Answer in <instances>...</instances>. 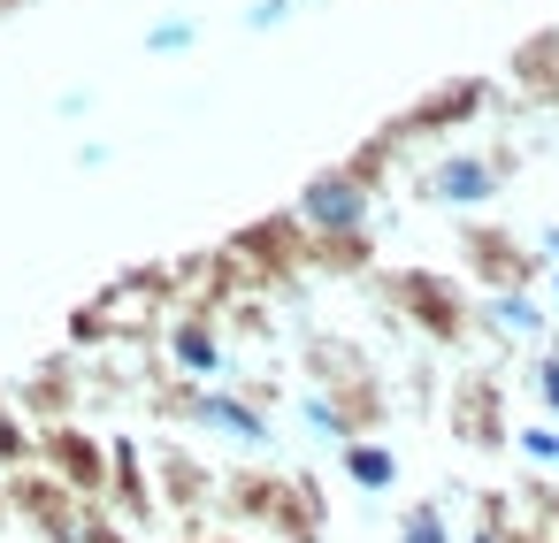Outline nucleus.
<instances>
[{
    "mask_svg": "<svg viewBox=\"0 0 559 543\" xmlns=\"http://www.w3.org/2000/svg\"><path fill=\"white\" fill-rule=\"evenodd\" d=\"M230 512L269 528V535H292V543H322V482L314 474H269V467H246L230 474Z\"/></svg>",
    "mask_w": 559,
    "mask_h": 543,
    "instance_id": "f257e3e1",
    "label": "nucleus"
},
{
    "mask_svg": "<svg viewBox=\"0 0 559 543\" xmlns=\"http://www.w3.org/2000/svg\"><path fill=\"white\" fill-rule=\"evenodd\" d=\"M162 406H169L177 421H192V429H207V436L238 444V451H276V421H269L238 383H177Z\"/></svg>",
    "mask_w": 559,
    "mask_h": 543,
    "instance_id": "f03ea898",
    "label": "nucleus"
},
{
    "mask_svg": "<svg viewBox=\"0 0 559 543\" xmlns=\"http://www.w3.org/2000/svg\"><path fill=\"white\" fill-rule=\"evenodd\" d=\"M383 291H391V314H406L429 345H467L475 314H467V291L452 276H437V268H391Z\"/></svg>",
    "mask_w": 559,
    "mask_h": 543,
    "instance_id": "7ed1b4c3",
    "label": "nucleus"
},
{
    "mask_svg": "<svg viewBox=\"0 0 559 543\" xmlns=\"http://www.w3.org/2000/svg\"><path fill=\"white\" fill-rule=\"evenodd\" d=\"M292 215H299V230L307 238H345V230H376V192L337 161V169H314L307 184H299V200H292Z\"/></svg>",
    "mask_w": 559,
    "mask_h": 543,
    "instance_id": "20e7f679",
    "label": "nucleus"
},
{
    "mask_svg": "<svg viewBox=\"0 0 559 543\" xmlns=\"http://www.w3.org/2000/svg\"><path fill=\"white\" fill-rule=\"evenodd\" d=\"M162 352H169L177 383H230V375H238L230 329H223V314H207V306H177L169 329H162Z\"/></svg>",
    "mask_w": 559,
    "mask_h": 543,
    "instance_id": "39448f33",
    "label": "nucleus"
},
{
    "mask_svg": "<svg viewBox=\"0 0 559 543\" xmlns=\"http://www.w3.org/2000/svg\"><path fill=\"white\" fill-rule=\"evenodd\" d=\"M223 261H230L238 276L292 283V276L307 268V230H299V215H261V222H246V230L223 245Z\"/></svg>",
    "mask_w": 559,
    "mask_h": 543,
    "instance_id": "423d86ee",
    "label": "nucleus"
},
{
    "mask_svg": "<svg viewBox=\"0 0 559 543\" xmlns=\"http://www.w3.org/2000/svg\"><path fill=\"white\" fill-rule=\"evenodd\" d=\"M32 459H39L62 490H78V497L100 505V490H108V436H93V429H78V421H47V429L32 436Z\"/></svg>",
    "mask_w": 559,
    "mask_h": 543,
    "instance_id": "0eeeda50",
    "label": "nucleus"
},
{
    "mask_svg": "<svg viewBox=\"0 0 559 543\" xmlns=\"http://www.w3.org/2000/svg\"><path fill=\"white\" fill-rule=\"evenodd\" d=\"M536 268H544V261H536L506 222H467V230H460V276H475L483 291H528Z\"/></svg>",
    "mask_w": 559,
    "mask_h": 543,
    "instance_id": "6e6552de",
    "label": "nucleus"
},
{
    "mask_svg": "<svg viewBox=\"0 0 559 543\" xmlns=\"http://www.w3.org/2000/svg\"><path fill=\"white\" fill-rule=\"evenodd\" d=\"M490 108V85L483 77H452V85H429L406 116H391L383 123V138L391 146H414V138H444V131H460V123H475Z\"/></svg>",
    "mask_w": 559,
    "mask_h": 543,
    "instance_id": "1a4fd4ad",
    "label": "nucleus"
},
{
    "mask_svg": "<svg viewBox=\"0 0 559 543\" xmlns=\"http://www.w3.org/2000/svg\"><path fill=\"white\" fill-rule=\"evenodd\" d=\"M452 436H460L467 451H506L513 421H506V383H498L490 367H475V375L452 383Z\"/></svg>",
    "mask_w": 559,
    "mask_h": 543,
    "instance_id": "9d476101",
    "label": "nucleus"
},
{
    "mask_svg": "<svg viewBox=\"0 0 559 543\" xmlns=\"http://www.w3.org/2000/svg\"><path fill=\"white\" fill-rule=\"evenodd\" d=\"M421 192L437 207H452V215H475V207H490L506 192V161H490V154H437Z\"/></svg>",
    "mask_w": 559,
    "mask_h": 543,
    "instance_id": "9b49d317",
    "label": "nucleus"
},
{
    "mask_svg": "<svg viewBox=\"0 0 559 543\" xmlns=\"http://www.w3.org/2000/svg\"><path fill=\"white\" fill-rule=\"evenodd\" d=\"M108 520H123V528H146L162 505H154V474H146V451H139V436H108Z\"/></svg>",
    "mask_w": 559,
    "mask_h": 543,
    "instance_id": "f8f14e48",
    "label": "nucleus"
},
{
    "mask_svg": "<svg viewBox=\"0 0 559 543\" xmlns=\"http://www.w3.org/2000/svg\"><path fill=\"white\" fill-rule=\"evenodd\" d=\"M154 505H169V512H200L207 497H215V467L207 459H192V451H177V444H162L154 451Z\"/></svg>",
    "mask_w": 559,
    "mask_h": 543,
    "instance_id": "ddd939ff",
    "label": "nucleus"
},
{
    "mask_svg": "<svg viewBox=\"0 0 559 543\" xmlns=\"http://www.w3.org/2000/svg\"><path fill=\"white\" fill-rule=\"evenodd\" d=\"M483 329L513 345H551V314L536 306V291H483Z\"/></svg>",
    "mask_w": 559,
    "mask_h": 543,
    "instance_id": "4468645a",
    "label": "nucleus"
},
{
    "mask_svg": "<svg viewBox=\"0 0 559 543\" xmlns=\"http://www.w3.org/2000/svg\"><path fill=\"white\" fill-rule=\"evenodd\" d=\"M337 474H345L360 497H383V490H399V451H391L383 436H345V444H337Z\"/></svg>",
    "mask_w": 559,
    "mask_h": 543,
    "instance_id": "2eb2a0df",
    "label": "nucleus"
},
{
    "mask_svg": "<svg viewBox=\"0 0 559 543\" xmlns=\"http://www.w3.org/2000/svg\"><path fill=\"white\" fill-rule=\"evenodd\" d=\"M513 85L536 93V100H559V32H536V39L513 55Z\"/></svg>",
    "mask_w": 559,
    "mask_h": 543,
    "instance_id": "dca6fc26",
    "label": "nucleus"
},
{
    "mask_svg": "<svg viewBox=\"0 0 559 543\" xmlns=\"http://www.w3.org/2000/svg\"><path fill=\"white\" fill-rule=\"evenodd\" d=\"M391 535H399V543H460V528H452L444 497H414V505L391 520Z\"/></svg>",
    "mask_w": 559,
    "mask_h": 543,
    "instance_id": "f3484780",
    "label": "nucleus"
},
{
    "mask_svg": "<svg viewBox=\"0 0 559 543\" xmlns=\"http://www.w3.org/2000/svg\"><path fill=\"white\" fill-rule=\"evenodd\" d=\"M24 459H32V421H24V406L0 390V474H24Z\"/></svg>",
    "mask_w": 559,
    "mask_h": 543,
    "instance_id": "a211bd4d",
    "label": "nucleus"
},
{
    "mask_svg": "<svg viewBox=\"0 0 559 543\" xmlns=\"http://www.w3.org/2000/svg\"><path fill=\"white\" fill-rule=\"evenodd\" d=\"M192 47H200V16H162V24H146V55H154V62L192 55Z\"/></svg>",
    "mask_w": 559,
    "mask_h": 543,
    "instance_id": "6ab92c4d",
    "label": "nucleus"
},
{
    "mask_svg": "<svg viewBox=\"0 0 559 543\" xmlns=\"http://www.w3.org/2000/svg\"><path fill=\"white\" fill-rule=\"evenodd\" d=\"M506 444H513L528 467H551V474H559V421H521Z\"/></svg>",
    "mask_w": 559,
    "mask_h": 543,
    "instance_id": "aec40b11",
    "label": "nucleus"
},
{
    "mask_svg": "<svg viewBox=\"0 0 559 543\" xmlns=\"http://www.w3.org/2000/svg\"><path fill=\"white\" fill-rule=\"evenodd\" d=\"M528 390H536L544 421H559V345H536V360H528Z\"/></svg>",
    "mask_w": 559,
    "mask_h": 543,
    "instance_id": "412c9836",
    "label": "nucleus"
},
{
    "mask_svg": "<svg viewBox=\"0 0 559 543\" xmlns=\"http://www.w3.org/2000/svg\"><path fill=\"white\" fill-rule=\"evenodd\" d=\"M460 543H521V528L506 520V497H498V490L483 497V512H475V528H460Z\"/></svg>",
    "mask_w": 559,
    "mask_h": 543,
    "instance_id": "4be33fe9",
    "label": "nucleus"
},
{
    "mask_svg": "<svg viewBox=\"0 0 559 543\" xmlns=\"http://www.w3.org/2000/svg\"><path fill=\"white\" fill-rule=\"evenodd\" d=\"M299 421H307V436H322V444H345V436H353V429H345V413H337L322 390H307V398H299Z\"/></svg>",
    "mask_w": 559,
    "mask_h": 543,
    "instance_id": "5701e85b",
    "label": "nucleus"
},
{
    "mask_svg": "<svg viewBox=\"0 0 559 543\" xmlns=\"http://www.w3.org/2000/svg\"><path fill=\"white\" fill-rule=\"evenodd\" d=\"M62 543H131V535H123V520H108L100 505H85V512H78V528H70Z\"/></svg>",
    "mask_w": 559,
    "mask_h": 543,
    "instance_id": "b1692460",
    "label": "nucleus"
},
{
    "mask_svg": "<svg viewBox=\"0 0 559 543\" xmlns=\"http://www.w3.org/2000/svg\"><path fill=\"white\" fill-rule=\"evenodd\" d=\"M292 9H299V0H253V9H246V32H276V24H292Z\"/></svg>",
    "mask_w": 559,
    "mask_h": 543,
    "instance_id": "393cba45",
    "label": "nucleus"
},
{
    "mask_svg": "<svg viewBox=\"0 0 559 543\" xmlns=\"http://www.w3.org/2000/svg\"><path fill=\"white\" fill-rule=\"evenodd\" d=\"M551 314H559V261H551Z\"/></svg>",
    "mask_w": 559,
    "mask_h": 543,
    "instance_id": "a878e982",
    "label": "nucleus"
},
{
    "mask_svg": "<svg viewBox=\"0 0 559 543\" xmlns=\"http://www.w3.org/2000/svg\"><path fill=\"white\" fill-rule=\"evenodd\" d=\"M200 543H246V535H200Z\"/></svg>",
    "mask_w": 559,
    "mask_h": 543,
    "instance_id": "bb28decb",
    "label": "nucleus"
},
{
    "mask_svg": "<svg viewBox=\"0 0 559 543\" xmlns=\"http://www.w3.org/2000/svg\"><path fill=\"white\" fill-rule=\"evenodd\" d=\"M9 9H16V0H0V16H9Z\"/></svg>",
    "mask_w": 559,
    "mask_h": 543,
    "instance_id": "cd10ccee",
    "label": "nucleus"
}]
</instances>
